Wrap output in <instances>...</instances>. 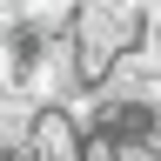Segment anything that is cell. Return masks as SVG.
<instances>
[{"mask_svg":"<svg viewBox=\"0 0 161 161\" xmlns=\"http://www.w3.org/2000/svg\"><path fill=\"white\" fill-rule=\"evenodd\" d=\"M67 47H74V74H80V87L101 94L141 47H148V14H141V7H74V34H67Z\"/></svg>","mask_w":161,"mask_h":161,"instance_id":"cell-1","label":"cell"},{"mask_svg":"<svg viewBox=\"0 0 161 161\" xmlns=\"http://www.w3.org/2000/svg\"><path fill=\"white\" fill-rule=\"evenodd\" d=\"M80 154H87L80 114H74V108H40L34 141H27V161H80Z\"/></svg>","mask_w":161,"mask_h":161,"instance_id":"cell-2","label":"cell"}]
</instances>
